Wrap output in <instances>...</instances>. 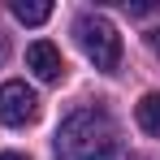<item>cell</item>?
I'll use <instances>...</instances> for the list:
<instances>
[{"mask_svg": "<svg viewBox=\"0 0 160 160\" xmlns=\"http://www.w3.org/2000/svg\"><path fill=\"white\" fill-rule=\"evenodd\" d=\"M52 152L56 160H112L117 156V126L104 108H78L61 121Z\"/></svg>", "mask_w": 160, "mask_h": 160, "instance_id": "obj_1", "label": "cell"}, {"mask_svg": "<svg viewBox=\"0 0 160 160\" xmlns=\"http://www.w3.org/2000/svg\"><path fill=\"white\" fill-rule=\"evenodd\" d=\"M74 35H78V48L87 52V61L95 69L112 74L121 65V35H117V26L108 22L104 13H82L74 22Z\"/></svg>", "mask_w": 160, "mask_h": 160, "instance_id": "obj_2", "label": "cell"}, {"mask_svg": "<svg viewBox=\"0 0 160 160\" xmlns=\"http://www.w3.org/2000/svg\"><path fill=\"white\" fill-rule=\"evenodd\" d=\"M39 117V95L26 82H0V121L4 126H30Z\"/></svg>", "mask_w": 160, "mask_h": 160, "instance_id": "obj_3", "label": "cell"}, {"mask_svg": "<svg viewBox=\"0 0 160 160\" xmlns=\"http://www.w3.org/2000/svg\"><path fill=\"white\" fill-rule=\"evenodd\" d=\"M26 69L35 74L39 82H61L65 78V61H61V48L48 43V39H39V43H30L26 48Z\"/></svg>", "mask_w": 160, "mask_h": 160, "instance_id": "obj_4", "label": "cell"}, {"mask_svg": "<svg viewBox=\"0 0 160 160\" xmlns=\"http://www.w3.org/2000/svg\"><path fill=\"white\" fill-rule=\"evenodd\" d=\"M134 117H138L143 134L160 138V91H147V95H143V100L134 104Z\"/></svg>", "mask_w": 160, "mask_h": 160, "instance_id": "obj_5", "label": "cell"}, {"mask_svg": "<svg viewBox=\"0 0 160 160\" xmlns=\"http://www.w3.org/2000/svg\"><path fill=\"white\" fill-rule=\"evenodd\" d=\"M13 18H18L22 26H43V22L52 18V4H48V0H13Z\"/></svg>", "mask_w": 160, "mask_h": 160, "instance_id": "obj_6", "label": "cell"}, {"mask_svg": "<svg viewBox=\"0 0 160 160\" xmlns=\"http://www.w3.org/2000/svg\"><path fill=\"white\" fill-rule=\"evenodd\" d=\"M0 160H26L22 152H0Z\"/></svg>", "mask_w": 160, "mask_h": 160, "instance_id": "obj_7", "label": "cell"}, {"mask_svg": "<svg viewBox=\"0 0 160 160\" xmlns=\"http://www.w3.org/2000/svg\"><path fill=\"white\" fill-rule=\"evenodd\" d=\"M152 52L160 56V30H152Z\"/></svg>", "mask_w": 160, "mask_h": 160, "instance_id": "obj_8", "label": "cell"}, {"mask_svg": "<svg viewBox=\"0 0 160 160\" xmlns=\"http://www.w3.org/2000/svg\"><path fill=\"white\" fill-rule=\"evenodd\" d=\"M0 56H4V39H0Z\"/></svg>", "mask_w": 160, "mask_h": 160, "instance_id": "obj_9", "label": "cell"}]
</instances>
